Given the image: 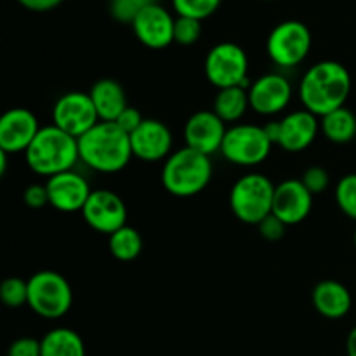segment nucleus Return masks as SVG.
<instances>
[{"label": "nucleus", "instance_id": "obj_1", "mask_svg": "<svg viewBox=\"0 0 356 356\" xmlns=\"http://www.w3.org/2000/svg\"><path fill=\"white\" fill-rule=\"evenodd\" d=\"M350 92V72L346 66L330 59L309 66L299 83V99L302 106L320 118L346 106Z\"/></svg>", "mask_w": 356, "mask_h": 356}, {"label": "nucleus", "instance_id": "obj_2", "mask_svg": "<svg viewBox=\"0 0 356 356\" xmlns=\"http://www.w3.org/2000/svg\"><path fill=\"white\" fill-rule=\"evenodd\" d=\"M80 162L101 174H117L129 165L131 138L115 122H99L79 138Z\"/></svg>", "mask_w": 356, "mask_h": 356}, {"label": "nucleus", "instance_id": "obj_3", "mask_svg": "<svg viewBox=\"0 0 356 356\" xmlns=\"http://www.w3.org/2000/svg\"><path fill=\"white\" fill-rule=\"evenodd\" d=\"M26 163L35 174L52 177L56 174L73 170L80 160L79 139L61 131L54 124L45 125L38 131L37 138L24 152Z\"/></svg>", "mask_w": 356, "mask_h": 356}, {"label": "nucleus", "instance_id": "obj_4", "mask_svg": "<svg viewBox=\"0 0 356 356\" xmlns=\"http://www.w3.org/2000/svg\"><path fill=\"white\" fill-rule=\"evenodd\" d=\"M163 188L167 193L179 198H190L202 193L212 179L211 156L184 148L170 153L162 167Z\"/></svg>", "mask_w": 356, "mask_h": 356}, {"label": "nucleus", "instance_id": "obj_5", "mask_svg": "<svg viewBox=\"0 0 356 356\" xmlns=\"http://www.w3.org/2000/svg\"><path fill=\"white\" fill-rule=\"evenodd\" d=\"M275 188L264 174H245L229 191V209L238 221L257 226L273 212Z\"/></svg>", "mask_w": 356, "mask_h": 356}, {"label": "nucleus", "instance_id": "obj_6", "mask_svg": "<svg viewBox=\"0 0 356 356\" xmlns=\"http://www.w3.org/2000/svg\"><path fill=\"white\" fill-rule=\"evenodd\" d=\"M72 305V285L61 273L44 270L28 278V306L38 316L58 320L70 312Z\"/></svg>", "mask_w": 356, "mask_h": 356}, {"label": "nucleus", "instance_id": "obj_7", "mask_svg": "<svg viewBox=\"0 0 356 356\" xmlns=\"http://www.w3.org/2000/svg\"><path fill=\"white\" fill-rule=\"evenodd\" d=\"M273 143L268 138L264 125L236 124L226 131L221 153L228 162L242 167L259 165L270 156Z\"/></svg>", "mask_w": 356, "mask_h": 356}, {"label": "nucleus", "instance_id": "obj_8", "mask_svg": "<svg viewBox=\"0 0 356 356\" xmlns=\"http://www.w3.org/2000/svg\"><path fill=\"white\" fill-rule=\"evenodd\" d=\"M205 76L214 87H245L249 89V58L240 45L221 42L209 51L205 58Z\"/></svg>", "mask_w": 356, "mask_h": 356}, {"label": "nucleus", "instance_id": "obj_9", "mask_svg": "<svg viewBox=\"0 0 356 356\" xmlns=\"http://www.w3.org/2000/svg\"><path fill=\"white\" fill-rule=\"evenodd\" d=\"M266 49L275 65L280 68H294L308 58L312 49V31L301 21H284L271 30Z\"/></svg>", "mask_w": 356, "mask_h": 356}, {"label": "nucleus", "instance_id": "obj_10", "mask_svg": "<svg viewBox=\"0 0 356 356\" xmlns=\"http://www.w3.org/2000/svg\"><path fill=\"white\" fill-rule=\"evenodd\" d=\"M52 124L76 139L99 124V117L89 92L72 90L59 96L52 108Z\"/></svg>", "mask_w": 356, "mask_h": 356}, {"label": "nucleus", "instance_id": "obj_11", "mask_svg": "<svg viewBox=\"0 0 356 356\" xmlns=\"http://www.w3.org/2000/svg\"><path fill=\"white\" fill-rule=\"evenodd\" d=\"M83 221L94 232L111 235L127 225V207L124 200L111 190H92L82 209Z\"/></svg>", "mask_w": 356, "mask_h": 356}, {"label": "nucleus", "instance_id": "obj_12", "mask_svg": "<svg viewBox=\"0 0 356 356\" xmlns=\"http://www.w3.org/2000/svg\"><path fill=\"white\" fill-rule=\"evenodd\" d=\"M292 99V86L280 73H266L249 87L250 108L257 115L273 117L282 113Z\"/></svg>", "mask_w": 356, "mask_h": 356}, {"label": "nucleus", "instance_id": "obj_13", "mask_svg": "<svg viewBox=\"0 0 356 356\" xmlns=\"http://www.w3.org/2000/svg\"><path fill=\"white\" fill-rule=\"evenodd\" d=\"M174 19L169 10L160 3L146 6L132 21L136 38L149 49H165L174 42Z\"/></svg>", "mask_w": 356, "mask_h": 356}, {"label": "nucleus", "instance_id": "obj_14", "mask_svg": "<svg viewBox=\"0 0 356 356\" xmlns=\"http://www.w3.org/2000/svg\"><path fill=\"white\" fill-rule=\"evenodd\" d=\"M45 188L49 193V205L66 214L82 212L92 193L89 183L75 170H66L49 177L45 181Z\"/></svg>", "mask_w": 356, "mask_h": 356}, {"label": "nucleus", "instance_id": "obj_15", "mask_svg": "<svg viewBox=\"0 0 356 356\" xmlns=\"http://www.w3.org/2000/svg\"><path fill=\"white\" fill-rule=\"evenodd\" d=\"M132 155L143 162L167 160L172 153V132L163 122L145 118L131 136Z\"/></svg>", "mask_w": 356, "mask_h": 356}, {"label": "nucleus", "instance_id": "obj_16", "mask_svg": "<svg viewBox=\"0 0 356 356\" xmlns=\"http://www.w3.org/2000/svg\"><path fill=\"white\" fill-rule=\"evenodd\" d=\"M226 131V124L214 111L200 110L188 118L184 125V141L188 148L211 156L221 152Z\"/></svg>", "mask_w": 356, "mask_h": 356}, {"label": "nucleus", "instance_id": "obj_17", "mask_svg": "<svg viewBox=\"0 0 356 356\" xmlns=\"http://www.w3.org/2000/svg\"><path fill=\"white\" fill-rule=\"evenodd\" d=\"M37 117L26 108H13L0 117V149L13 153L26 152L40 131Z\"/></svg>", "mask_w": 356, "mask_h": 356}, {"label": "nucleus", "instance_id": "obj_18", "mask_svg": "<svg viewBox=\"0 0 356 356\" xmlns=\"http://www.w3.org/2000/svg\"><path fill=\"white\" fill-rule=\"evenodd\" d=\"M313 209V195L301 179H285L275 188L273 212L287 226L299 225Z\"/></svg>", "mask_w": 356, "mask_h": 356}, {"label": "nucleus", "instance_id": "obj_19", "mask_svg": "<svg viewBox=\"0 0 356 356\" xmlns=\"http://www.w3.org/2000/svg\"><path fill=\"white\" fill-rule=\"evenodd\" d=\"M318 131L320 122L316 115L308 110L292 111L280 120L278 146L289 153H299L313 145Z\"/></svg>", "mask_w": 356, "mask_h": 356}, {"label": "nucleus", "instance_id": "obj_20", "mask_svg": "<svg viewBox=\"0 0 356 356\" xmlns=\"http://www.w3.org/2000/svg\"><path fill=\"white\" fill-rule=\"evenodd\" d=\"M313 306L322 316L330 320H339L350 313L351 294L346 285L336 280H323L313 289Z\"/></svg>", "mask_w": 356, "mask_h": 356}, {"label": "nucleus", "instance_id": "obj_21", "mask_svg": "<svg viewBox=\"0 0 356 356\" xmlns=\"http://www.w3.org/2000/svg\"><path fill=\"white\" fill-rule=\"evenodd\" d=\"M99 122H115L122 111L129 106L127 94L120 82L113 79H101L92 86L89 92Z\"/></svg>", "mask_w": 356, "mask_h": 356}, {"label": "nucleus", "instance_id": "obj_22", "mask_svg": "<svg viewBox=\"0 0 356 356\" xmlns=\"http://www.w3.org/2000/svg\"><path fill=\"white\" fill-rule=\"evenodd\" d=\"M42 356H86V344L79 332L56 327L40 339Z\"/></svg>", "mask_w": 356, "mask_h": 356}, {"label": "nucleus", "instance_id": "obj_23", "mask_svg": "<svg viewBox=\"0 0 356 356\" xmlns=\"http://www.w3.org/2000/svg\"><path fill=\"white\" fill-rule=\"evenodd\" d=\"M320 131L336 145H346L356 136V117L350 108L343 106L320 118Z\"/></svg>", "mask_w": 356, "mask_h": 356}, {"label": "nucleus", "instance_id": "obj_24", "mask_svg": "<svg viewBox=\"0 0 356 356\" xmlns=\"http://www.w3.org/2000/svg\"><path fill=\"white\" fill-rule=\"evenodd\" d=\"M249 108V89H245V87H228V89H221L218 92L212 111L225 124H229V122H238Z\"/></svg>", "mask_w": 356, "mask_h": 356}, {"label": "nucleus", "instance_id": "obj_25", "mask_svg": "<svg viewBox=\"0 0 356 356\" xmlns=\"http://www.w3.org/2000/svg\"><path fill=\"white\" fill-rule=\"evenodd\" d=\"M108 249H110L111 256L115 259L122 261V263H129V261H134L141 254L143 238L138 229L125 225L115 233H111L110 240H108Z\"/></svg>", "mask_w": 356, "mask_h": 356}, {"label": "nucleus", "instance_id": "obj_26", "mask_svg": "<svg viewBox=\"0 0 356 356\" xmlns=\"http://www.w3.org/2000/svg\"><path fill=\"white\" fill-rule=\"evenodd\" d=\"M221 6V0H172V7L177 16L193 17V19H205L212 16Z\"/></svg>", "mask_w": 356, "mask_h": 356}, {"label": "nucleus", "instance_id": "obj_27", "mask_svg": "<svg viewBox=\"0 0 356 356\" xmlns=\"http://www.w3.org/2000/svg\"><path fill=\"white\" fill-rule=\"evenodd\" d=\"M0 298L7 308H21L28 305V280L10 277L0 285Z\"/></svg>", "mask_w": 356, "mask_h": 356}, {"label": "nucleus", "instance_id": "obj_28", "mask_svg": "<svg viewBox=\"0 0 356 356\" xmlns=\"http://www.w3.org/2000/svg\"><path fill=\"white\" fill-rule=\"evenodd\" d=\"M336 202L348 218L356 221V174L341 177L336 186Z\"/></svg>", "mask_w": 356, "mask_h": 356}, {"label": "nucleus", "instance_id": "obj_29", "mask_svg": "<svg viewBox=\"0 0 356 356\" xmlns=\"http://www.w3.org/2000/svg\"><path fill=\"white\" fill-rule=\"evenodd\" d=\"M202 35V21L193 17L177 16L174 23V42L181 45L197 44Z\"/></svg>", "mask_w": 356, "mask_h": 356}, {"label": "nucleus", "instance_id": "obj_30", "mask_svg": "<svg viewBox=\"0 0 356 356\" xmlns=\"http://www.w3.org/2000/svg\"><path fill=\"white\" fill-rule=\"evenodd\" d=\"M111 16L122 23H132L134 17L149 3H155V0H110Z\"/></svg>", "mask_w": 356, "mask_h": 356}, {"label": "nucleus", "instance_id": "obj_31", "mask_svg": "<svg viewBox=\"0 0 356 356\" xmlns=\"http://www.w3.org/2000/svg\"><path fill=\"white\" fill-rule=\"evenodd\" d=\"M301 181H302V184L308 188L309 193L315 197V195L323 193V191L329 188L330 177H329V172H327L323 167L313 165V167H309V169L305 170Z\"/></svg>", "mask_w": 356, "mask_h": 356}, {"label": "nucleus", "instance_id": "obj_32", "mask_svg": "<svg viewBox=\"0 0 356 356\" xmlns=\"http://www.w3.org/2000/svg\"><path fill=\"white\" fill-rule=\"evenodd\" d=\"M257 228H259V233L263 235L264 240H268V242H278V240L284 238L287 225L282 222L277 216L271 214L263 222H259Z\"/></svg>", "mask_w": 356, "mask_h": 356}, {"label": "nucleus", "instance_id": "obj_33", "mask_svg": "<svg viewBox=\"0 0 356 356\" xmlns=\"http://www.w3.org/2000/svg\"><path fill=\"white\" fill-rule=\"evenodd\" d=\"M7 356H42L40 341L35 337H19L10 343Z\"/></svg>", "mask_w": 356, "mask_h": 356}, {"label": "nucleus", "instance_id": "obj_34", "mask_svg": "<svg viewBox=\"0 0 356 356\" xmlns=\"http://www.w3.org/2000/svg\"><path fill=\"white\" fill-rule=\"evenodd\" d=\"M23 202L26 207L33 209V211L49 205V193L45 184H30L23 191Z\"/></svg>", "mask_w": 356, "mask_h": 356}, {"label": "nucleus", "instance_id": "obj_35", "mask_svg": "<svg viewBox=\"0 0 356 356\" xmlns=\"http://www.w3.org/2000/svg\"><path fill=\"white\" fill-rule=\"evenodd\" d=\"M143 120H145V118H143V115L139 113L138 108L127 106L124 111H122L120 117L115 120V124H117L122 131L127 132V134L131 136L132 132H134L136 129L143 124Z\"/></svg>", "mask_w": 356, "mask_h": 356}, {"label": "nucleus", "instance_id": "obj_36", "mask_svg": "<svg viewBox=\"0 0 356 356\" xmlns=\"http://www.w3.org/2000/svg\"><path fill=\"white\" fill-rule=\"evenodd\" d=\"M24 9L33 10V13H47V10L56 9L61 6L65 0H17Z\"/></svg>", "mask_w": 356, "mask_h": 356}, {"label": "nucleus", "instance_id": "obj_37", "mask_svg": "<svg viewBox=\"0 0 356 356\" xmlns=\"http://www.w3.org/2000/svg\"><path fill=\"white\" fill-rule=\"evenodd\" d=\"M346 353L348 356H356V327L348 334L346 339Z\"/></svg>", "mask_w": 356, "mask_h": 356}, {"label": "nucleus", "instance_id": "obj_38", "mask_svg": "<svg viewBox=\"0 0 356 356\" xmlns=\"http://www.w3.org/2000/svg\"><path fill=\"white\" fill-rule=\"evenodd\" d=\"M7 156H9V153L3 152V149H0V176H6Z\"/></svg>", "mask_w": 356, "mask_h": 356}, {"label": "nucleus", "instance_id": "obj_39", "mask_svg": "<svg viewBox=\"0 0 356 356\" xmlns=\"http://www.w3.org/2000/svg\"><path fill=\"white\" fill-rule=\"evenodd\" d=\"M355 247H356V232H355Z\"/></svg>", "mask_w": 356, "mask_h": 356}]
</instances>
